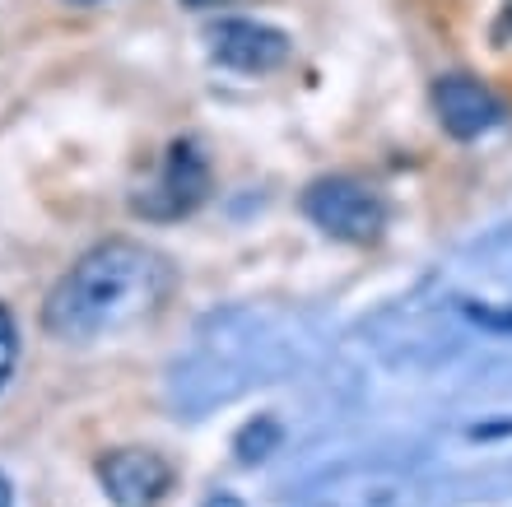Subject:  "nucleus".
Listing matches in <instances>:
<instances>
[{"mask_svg":"<svg viewBox=\"0 0 512 507\" xmlns=\"http://www.w3.org/2000/svg\"><path fill=\"white\" fill-rule=\"evenodd\" d=\"M14 354H19V335H14V317L0 307V387H5V377L14 368Z\"/></svg>","mask_w":512,"mask_h":507,"instance_id":"obj_8","label":"nucleus"},{"mask_svg":"<svg viewBox=\"0 0 512 507\" xmlns=\"http://www.w3.org/2000/svg\"><path fill=\"white\" fill-rule=\"evenodd\" d=\"M433 107H438L443 131L457 135V140H480V135L508 121V103L471 75H443L433 84Z\"/></svg>","mask_w":512,"mask_h":507,"instance_id":"obj_4","label":"nucleus"},{"mask_svg":"<svg viewBox=\"0 0 512 507\" xmlns=\"http://www.w3.org/2000/svg\"><path fill=\"white\" fill-rule=\"evenodd\" d=\"M98 480L117 507H154L173 484V466L149 447H122L98 461Z\"/></svg>","mask_w":512,"mask_h":507,"instance_id":"obj_6","label":"nucleus"},{"mask_svg":"<svg viewBox=\"0 0 512 507\" xmlns=\"http://www.w3.org/2000/svg\"><path fill=\"white\" fill-rule=\"evenodd\" d=\"M303 210L322 233L340 242H378L382 228H387V205L373 187L354 182V177H322L312 182L308 196H303Z\"/></svg>","mask_w":512,"mask_h":507,"instance_id":"obj_2","label":"nucleus"},{"mask_svg":"<svg viewBox=\"0 0 512 507\" xmlns=\"http://www.w3.org/2000/svg\"><path fill=\"white\" fill-rule=\"evenodd\" d=\"M205 191H210V163H205V154L191 145V140H177V145L168 149V159H163V173L135 196L131 210L163 224V219L191 214L205 201Z\"/></svg>","mask_w":512,"mask_h":507,"instance_id":"obj_3","label":"nucleus"},{"mask_svg":"<svg viewBox=\"0 0 512 507\" xmlns=\"http://www.w3.org/2000/svg\"><path fill=\"white\" fill-rule=\"evenodd\" d=\"M182 5H191V10H210V5H224V0H182Z\"/></svg>","mask_w":512,"mask_h":507,"instance_id":"obj_12","label":"nucleus"},{"mask_svg":"<svg viewBox=\"0 0 512 507\" xmlns=\"http://www.w3.org/2000/svg\"><path fill=\"white\" fill-rule=\"evenodd\" d=\"M289 38L280 28L256 24V19H219L210 28V56L219 66L243 70V75H266V70H280L289 61Z\"/></svg>","mask_w":512,"mask_h":507,"instance_id":"obj_5","label":"nucleus"},{"mask_svg":"<svg viewBox=\"0 0 512 507\" xmlns=\"http://www.w3.org/2000/svg\"><path fill=\"white\" fill-rule=\"evenodd\" d=\"M205 507H243V503H238V498H233V494H215V498H210V503H205Z\"/></svg>","mask_w":512,"mask_h":507,"instance_id":"obj_10","label":"nucleus"},{"mask_svg":"<svg viewBox=\"0 0 512 507\" xmlns=\"http://www.w3.org/2000/svg\"><path fill=\"white\" fill-rule=\"evenodd\" d=\"M280 438H284L280 424H275L270 414H256L252 424L238 433V461H247V466H252V461H261V456L275 452V447H280Z\"/></svg>","mask_w":512,"mask_h":507,"instance_id":"obj_7","label":"nucleus"},{"mask_svg":"<svg viewBox=\"0 0 512 507\" xmlns=\"http://www.w3.org/2000/svg\"><path fill=\"white\" fill-rule=\"evenodd\" d=\"M0 507H14V494H10V480L0 475Z\"/></svg>","mask_w":512,"mask_h":507,"instance_id":"obj_11","label":"nucleus"},{"mask_svg":"<svg viewBox=\"0 0 512 507\" xmlns=\"http://www.w3.org/2000/svg\"><path fill=\"white\" fill-rule=\"evenodd\" d=\"M461 312L471 321H480V326H489V331H508L512 335V312H494V307L485 303H461Z\"/></svg>","mask_w":512,"mask_h":507,"instance_id":"obj_9","label":"nucleus"},{"mask_svg":"<svg viewBox=\"0 0 512 507\" xmlns=\"http://www.w3.org/2000/svg\"><path fill=\"white\" fill-rule=\"evenodd\" d=\"M168 289H173V266L159 252L122 238L98 242L56 280L42 307V326L66 345H89L159 312Z\"/></svg>","mask_w":512,"mask_h":507,"instance_id":"obj_1","label":"nucleus"},{"mask_svg":"<svg viewBox=\"0 0 512 507\" xmlns=\"http://www.w3.org/2000/svg\"><path fill=\"white\" fill-rule=\"evenodd\" d=\"M70 5H98V0H70Z\"/></svg>","mask_w":512,"mask_h":507,"instance_id":"obj_13","label":"nucleus"}]
</instances>
